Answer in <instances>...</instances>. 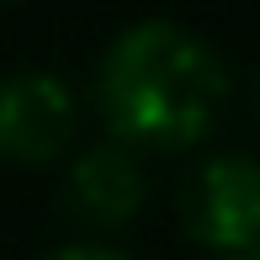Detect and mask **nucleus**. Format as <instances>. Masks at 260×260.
Instances as JSON below:
<instances>
[{
  "instance_id": "nucleus-1",
  "label": "nucleus",
  "mask_w": 260,
  "mask_h": 260,
  "mask_svg": "<svg viewBox=\"0 0 260 260\" xmlns=\"http://www.w3.org/2000/svg\"><path fill=\"white\" fill-rule=\"evenodd\" d=\"M229 85V58L197 27L144 16L101 48L90 90L112 144L133 154H181L212 133Z\"/></svg>"
},
{
  "instance_id": "nucleus-2",
  "label": "nucleus",
  "mask_w": 260,
  "mask_h": 260,
  "mask_svg": "<svg viewBox=\"0 0 260 260\" xmlns=\"http://www.w3.org/2000/svg\"><path fill=\"white\" fill-rule=\"evenodd\" d=\"M181 223L197 244L218 255H250L260 234V170L250 154H207L181 181Z\"/></svg>"
},
{
  "instance_id": "nucleus-3",
  "label": "nucleus",
  "mask_w": 260,
  "mask_h": 260,
  "mask_svg": "<svg viewBox=\"0 0 260 260\" xmlns=\"http://www.w3.org/2000/svg\"><path fill=\"white\" fill-rule=\"evenodd\" d=\"M80 127V96L53 69H11L0 75V159L48 165L69 149Z\"/></svg>"
},
{
  "instance_id": "nucleus-4",
  "label": "nucleus",
  "mask_w": 260,
  "mask_h": 260,
  "mask_svg": "<svg viewBox=\"0 0 260 260\" xmlns=\"http://www.w3.org/2000/svg\"><path fill=\"white\" fill-rule=\"evenodd\" d=\"M149 197V170L133 149L122 144H90L69 159L64 170V207L90 229H122L138 218Z\"/></svg>"
},
{
  "instance_id": "nucleus-5",
  "label": "nucleus",
  "mask_w": 260,
  "mask_h": 260,
  "mask_svg": "<svg viewBox=\"0 0 260 260\" xmlns=\"http://www.w3.org/2000/svg\"><path fill=\"white\" fill-rule=\"evenodd\" d=\"M43 260H133V255L112 250V244H64V250H53V255H43Z\"/></svg>"
},
{
  "instance_id": "nucleus-6",
  "label": "nucleus",
  "mask_w": 260,
  "mask_h": 260,
  "mask_svg": "<svg viewBox=\"0 0 260 260\" xmlns=\"http://www.w3.org/2000/svg\"><path fill=\"white\" fill-rule=\"evenodd\" d=\"M212 260H255V255H212Z\"/></svg>"
}]
</instances>
